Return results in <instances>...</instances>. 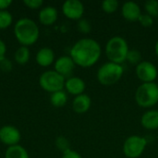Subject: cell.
Here are the masks:
<instances>
[{"mask_svg": "<svg viewBox=\"0 0 158 158\" xmlns=\"http://www.w3.org/2000/svg\"><path fill=\"white\" fill-rule=\"evenodd\" d=\"M122 15L124 19L129 21L139 20L142 15L141 7L135 2H132V1L126 2L122 6Z\"/></svg>", "mask_w": 158, "mask_h": 158, "instance_id": "cell-13", "label": "cell"}, {"mask_svg": "<svg viewBox=\"0 0 158 158\" xmlns=\"http://www.w3.org/2000/svg\"><path fill=\"white\" fill-rule=\"evenodd\" d=\"M36 62L41 67H48L55 62V53L49 47H42L36 54Z\"/></svg>", "mask_w": 158, "mask_h": 158, "instance_id": "cell-15", "label": "cell"}, {"mask_svg": "<svg viewBox=\"0 0 158 158\" xmlns=\"http://www.w3.org/2000/svg\"><path fill=\"white\" fill-rule=\"evenodd\" d=\"M139 21H140L141 25L143 27H150L154 23L153 18L148 14H142L140 19H139Z\"/></svg>", "mask_w": 158, "mask_h": 158, "instance_id": "cell-29", "label": "cell"}, {"mask_svg": "<svg viewBox=\"0 0 158 158\" xmlns=\"http://www.w3.org/2000/svg\"><path fill=\"white\" fill-rule=\"evenodd\" d=\"M129 50L126 40L120 36L112 37L106 45V55L109 62L119 65L126 61Z\"/></svg>", "mask_w": 158, "mask_h": 158, "instance_id": "cell-3", "label": "cell"}, {"mask_svg": "<svg viewBox=\"0 0 158 158\" xmlns=\"http://www.w3.org/2000/svg\"><path fill=\"white\" fill-rule=\"evenodd\" d=\"M67 102H68V95L63 90L51 94L50 103L55 107H62L67 104Z\"/></svg>", "mask_w": 158, "mask_h": 158, "instance_id": "cell-20", "label": "cell"}, {"mask_svg": "<svg viewBox=\"0 0 158 158\" xmlns=\"http://www.w3.org/2000/svg\"><path fill=\"white\" fill-rule=\"evenodd\" d=\"M142 55H141V52L139 50H136V49H131V50H129V53H128V56H127V61H129L131 64H133V65H138L140 64L142 61Z\"/></svg>", "mask_w": 158, "mask_h": 158, "instance_id": "cell-23", "label": "cell"}, {"mask_svg": "<svg viewBox=\"0 0 158 158\" xmlns=\"http://www.w3.org/2000/svg\"><path fill=\"white\" fill-rule=\"evenodd\" d=\"M147 144L145 138L133 135L129 137L123 144L124 155L129 158H138L142 156Z\"/></svg>", "mask_w": 158, "mask_h": 158, "instance_id": "cell-7", "label": "cell"}, {"mask_svg": "<svg viewBox=\"0 0 158 158\" xmlns=\"http://www.w3.org/2000/svg\"><path fill=\"white\" fill-rule=\"evenodd\" d=\"M13 22V17L8 10H0V30L8 28Z\"/></svg>", "mask_w": 158, "mask_h": 158, "instance_id": "cell-21", "label": "cell"}, {"mask_svg": "<svg viewBox=\"0 0 158 158\" xmlns=\"http://www.w3.org/2000/svg\"><path fill=\"white\" fill-rule=\"evenodd\" d=\"M11 4V0H0V10H7Z\"/></svg>", "mask_w": 158, "mask_h": 158, "instance_id": "cell-31", "label": "cell"}, {"mask_svg": "<svg viewBox=\"0 0 158 158\" xmlns=\"http://www.w3.org/2000/svg\"><path fill=\"white\" fill-rule=\"evenodd\" d=\"M76 64L69 56H62L55 61V69L65 79L70 78Z\"/></svg>", "mask_w": 158, "mask_h": 158, "instance_id": "cell-11", "label": "cell"}, {"mask_svg": "<svg viewBox=\"0 0 158 158\" xmlns=\"http://www.w3.org/2000/svg\"><path fill=\"white\" fill-rule=\"evenodd\" d=\"M137 104L144 108L154 106L158 103V85L155 82L141 84L135 93Z\"/></svg>", "mask_w": 158, "mask_h": 158, "instance_id": "cell-4", "label": "cell"}, {"mask_svg": "<svg viewBox=\"0 0 158 158\" xmlns=\"http://www.w3.org/2000/svg\"><path fill=\"white\" fill-rule=\"evenodd\" d=\"M141 123L143 128L150 131L158 129V110H150L145 112L142 117Z\"/></svg>", "mask_w": 158, "mask_h": 158, "instance_id": "cell-17", "label": "cell"}, {"mask_svg": "<svg viewBox=\"0 0 158 158\" xmlns=\"http://www.w3.org/2000/svg\"><path fill=\"white\" fill-rule=\"evenodd\" d=\"M69 54L76 65L89 68L98 61L101 56V46L94 39L83 38L73 44Z\"/></svg>", "mask_w": 158, "mask_h": 158, "instance_id": "cell-1", "label": "cell"}, {"mask_svg": "<svg viewBox=\"0 0 158 158\" xmlns=\"http://www.w3.org/2000/svg\"><path fill=\"white\" fill-rule=\"evenodd\" d=\"M144 8L146 14L150 15L152 18L158 16V1L156 0H148L144 4Z\"/></svg>", "mask_w": 158, "mask_h": 158, "instance_id": "cell-22", "label": "cell"}, {"mask_svg": "<svg viewBox=\"0 0 158 158\" xmlns=\"http://www.w3.org/2000/svg\"><path fill=\"white\" fill-rule=\"evenodd\" d=\"M78 30L82 33H89L92 30V26L89 20L85 19H81L78 22Z\"/></svg>", "mask_w": 158, "mask_h": 158, "instance_id": "cell-26", "label": "cell"}, {"mask_svg": "<svg viewBox=\"0 0 158 158\" xmlns=\"http://www.w3.org/2000/svg\"><path fill=\"white\" fill-rule=\"evenodd\" d=\"M14 35L21 45L29 47L38 41L40 30L33 19L21 18L18 19L14 25Z\"/></svg>", "mask_w": 158, "mask_h": 158, "instance_id": "cell-2", "label": "cell"}, {"mask_svg": "<svg viewBox=\"0 0 158 158\" xmlns=\"http://www.w3.org/2000/svg\"><path fill=\"white\" fill-rule=\"evenodd\" d=\"M65 81L66 79L56 70H46L43 72L39 78L41 88L50 94L62 91L65 87Z\"/></svg>", "mask_w": 158, "mask_h": 158, "instance_id": "cell-6", "label": "cell"}, {"mask_svg": "<svg viewBox=\"0 0 158 158\" xmlns=\"http://www.w3.org/2000/svg\"><path fill=\"white\" fill-rule=\"evenodd\" d=\"M24 5L31 9H38L42 7L44 2L43 0H24Z\"/></svg>", "mask_w": 158, "mask_h": 158, "instance_id": "cell-28", "label": "cell"}, {"mask_svg": "<svg viewBox=\"0 0 158 158\" xmlns=\"http://www.w3.org/2000/svg\"><path fill=\"white\" fill-rule=\"evenodd\" d=\"M38 18H39V21L43 25H45V26L53 25L58 18L57 9L53 6H44L41 8Z\"/></svg>", "mask_w": 158, "mask_h": 158, "instance_id": "cell-12", "label": "cell"}, {"mask_svg": "<svg viewBox=\"0 0 158 158\" xmlns=\"http://www.w3.org/2000/svg\"><path fill=\"white\" fill-rule=\"evenodd\" d=\"M123 68L119 64L107 62L100 67L97 71V80L103 85H113L117 83L123 75Z\"/></svg>", "mask_w": 158, "mask_h": 158, "instance_id": "cell-5", "label": "cell"}, {"mask_svg": "<svg viewBox=\"0 0 158 158\" xmlns=\"http://www.w3.org/2000/svg\"><path fill=\"white\" fill-rule=\"evenodd\" d=\"M13 69V65H12V61L4 56L2 58H0V69L4 72H9L11 71Z\"/></svg>", "mask_w": 158, "mask_h": 158, "instance_id": "cell-27", "label": "cell"}, {"mask_svg": "<svg viewBox=\"0 0 158 158\" xmlns=\"http://www.w3.org/2000/svg\"><path fill=\"white\" fill-rule=\"evenodd\" d=\"M6 44L2 39H0V58L6 56Z\"/></svg>", "mask_w": 158, "mask_h": 158, "instance_id": "cell-32", "label": "cell"}, {"mask_svg": "<svg viewBox=\"0 0 158 158\" xmlns=\"http://www.w3.org/2000/svg\"><path fill=\"white\" fill-rule=\"evenodd\" d=\"M30 56H31V52L29 47L23 45H20L14 54V59L19 65H25L29 61Z\"/></svg>", "mask_w": 158, "mask_h": 158, "instance_id": "cell-19", "label": "cell"}, {"mask_svg": "<svg viewBox=\"0 0 158 158\" xmlns=\"http://www.w3.org/2000/svg\"><path fill=\"white\" fill-rule=\"evenodd\" d=\"M136 75L143 83L153 82L157 77V69L149 61H142L136 67Z\"/></svg>", "mask_w": 158, "mask_h": 158, "instance_id": "cell-9", "label": "cell"}, {"mask_svg": "<svg viewBox=\"0 0 158 158\" xmlns=\"http://www.w3.org/2000/svg\"><path fill=\"white\" fill-rule=\"evenodd\" d=\"M5 158H30V156L23 146L17 144L7 147L5 153Z\"/></svg>", "mask_w": 158, "mask_h": 158, "instance_id": "cell-18", "label": "cell"}, {"mask_svg": "<svg viewBox=\"0 0 158 158\" xmlns=\"http://www.w3.org/2000/svg\"><path fill=\"white\" fill-rule=\"evenodd\" d=\"M85 82L82 79L79 77H70L66 79L65 81V88L68 93L73 95H80L82 94L85 90Z\"/></svg>", "mask_w": 158, "mask_h": 158, "instance_id": "cell-14", "label": "cell"}, {"mask_svg": "<svg viewBox=\"0 0 158 158\" xmlns=\"http://www.w3.org/2000/svg\"><path fill=\"white\" fill-rule=\"evenodd\" d=\"M61 158H81V156L76 151L69 149V150L66 151L65 153H63V156Z\"/></svg>", "mask_w": 158, "mask_h": 158, "instance_id": "cell-30", "label": "cell"}, {"mask_svg": "<svg viewBox=\"0 0 158 158\" xmlns=\"http://www.w3.org/2000/svg\"><path fill=\"white\" fill-rule=\"evenodd\" d=\"M118 5L117 0H105L102 2V8L106 13H113L118 9Z\"/></svg>", "mask_w": 158, "mask_h": 158, "instance_id": "cell-24", "label": "cell"}, {"mask_svg": "<svg viewBox=\"0 0 158 158\" xmlns=\"http://www.w3.org/2000/svg\"><path fill=\"white\" fill-rule=\"evenodd\" d=\"M63 14L70 19H81L84 13V6L79 0H67L62 6Z\"/></svg>", "mask_w": 158, "mask_h": 158, "instance_id": "cell-10", "label": "cell"}, {"mask_svg": "<svg viewBox=\"0 0 158 158\" xmlns=\"http://www.w3.org/2000/svg\"><path fill=\"white\" fill-rule=\"evenodd\" d=\"M91 104H92V101H91L90 96L85 94H82L78 96H75L72 102V108L76 113L83 114V113H86L90 109Z\"/></svg>", "mask_w": 158, "mask_h": 158, "instance_id": "cell-16", "label": "cell"}, {"mask_svg": "<svg viewBox=\"0 0 158 158\" xmlns=\"http://www.w3.org/2000/svg\"><path fill=\"white\" fill-rule=\"evenodd\" d=\"M20 139V131L15 126L5 125L0 128V142L8 147L19 144Z\"/></svg>", "mask_w": 158, "mask_h": 158, "instance_id": "cell-8", "label": "cell"}, {"mask_svg": "<svg viewBox=\"0 0 158 158\" xmlns=\"http://www.w3.org/2000/svg\"><path fill=\"white\" fill-rule=\"evenodd\" d=\"M56 146L58 150H60L61 152L65 153L66 151L69 150L70 148V144L67 138L63 137V136H59L56 139Z\"/></svg>", "mask_w": 158, "mask_h": 158, "instance_id": "cell-25", "label": "cell"}, {"mask_svg": "<svg viewBox=\"0 0 158 158\" xmlns=\"http://www.w3.org/2000/svg\"><path fill=\"white\" fill-rule=\"evenodd\" d=\"M155 51H156V56H158V41L156 42V46H155Z\"/></svg>", "mask_w": 158, "mask_h": 158, "instance_id": "cell-33", "label": "cell"}]
</instances>
